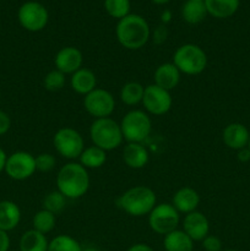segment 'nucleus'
<instances>
[{"instance_id": "obj_1", "label": "nucleus", "mask_w": 250, "mask_h": 251, "mask_svg": "<svg viewBox=\"0 0 250 251\" xmlns=\"http://www.w3.org/2000/svg\"><path fill=\"white\" fill-rule=\"evenodd\" d=\"M115 36L120 46L129 50L141 49L151 38V29L142 16L129 14L119 20L115 28Z\"/></svg>"}, {"instance_id": "obj_2", "label": "nucleus", "mask_w": 250, "mask_h": 251, "mask_svg": "<svg viewBox=\"0 0 250 251\" xmlns=\"http://www.w3.org/2000/svg\"><path fill=\"white\" fill-rule=\"evenodd\" d=\"M56 188L66 199H80L90 189V174L77 162L61 167L56 176Z\"/></svg>"}, {"instance_id": "obj_3", "label": "nucleus", "mask_w": 250, "mask_h": 251, "mask_svg": "<svg viewBox=\"0 0 250 251\" xmlns=\"http://www.w3.org/2000/svg\"><path fill=\"white\" fill-rule=\"evenodd\" d=\"M117 206L131 217H144L157 205V198L151 188L137 185L130 188L118 198Z\"/></svg>"}, {"instance_id": "obj_4", "label": "nucleus", "mask_w": 250, "mask_h": 251, "mask_svg": "<svg viewBox=\"0 0 250 251\" xmlns=\"http://www.w3.org/2000/svg\"><path fill=\"white\" fill-rule=\"evenodd\" d=\"M90 137L95 146L105 152L118 149L124 141L120 124L110 117L95 119L90 127Z\"/></svg>"}, {"instance_id": "obj_5", "label": "nucleus", "mask_w": 250, "mask_h": 251, "mask_svg": "<svg viewBox=\"0 0 250 251\" xmlns=\"http://www.w3.org/2000/svg\"><path fill=\"white\" fill-rule=\"evenodd\" d=\"M123 137L127 144H142L152 131V122L146 112L134 109L127 112L120 122Z\"/></svg>"}, {"instance_id": "obj_6", "label": "nucleus", "mask_w": 250, "mask_h": 251, "mask_svg": "<svg viewBox=\"0 0 250 251\" xmlns=\"http://www.w3.org/2000/svg\"><path fill=\"white\" fill-rule=\"evenodd\" d=\"M173 64L181 74L199 75L207 65V55L201 47L186 43L179 47L173 54Z\"/></svg>"}, {"instance_id": "obj_7", "label": "nucleus", "mask_w": 250, "mask_h": 251, "mask_svg": "<svg viewBox=\"0 0 250 251\" xmlns=\"http://www.w3.org/2000/svg\"><path fill=\"white\" fill-rule=\"evenodd\" d=\"M53 146L58 154L66 159H77L85 150V141L80 132L74 127H61L53 137Z\"/></svg>"}, {"instance_id": "obj_8", "label": "nucleus", "mask_w": 250, "mask_h": 251, "mask_svg": "<svg viewBox=\"0 0 250 251\" xmlns=\"http://www.w3.org/2000/svg\"><path fill=\"white\" fill-rule=\"evenodd\" d=\"M180 222V213L172 203H158L149 215V226L154 233L167 235L178 229Z\"/></svg>"}, {"instance_id": "obj_9", "label": "nucleus", "mask_w": 250, "mask_h": 251, "mask_svg": "<svg viewBox=\"0 0 250 251\" xmlns=\"http://www.w3.org/2000/svg\"><path fill=\"white\" fill-rule=\"evenodd\" d=\"M83 107L95 119L109 118L115 110V98L109 91L95 88L92 92L85 96Z\"/></svg>"}, {"instance_id": "obj_10", "label": "nucleus", "mask_w": 250, "mask_h": 251, "mask_svg": "<svg viewBox=\"0 0 250 251\" xmlns=\"http://www.w3.org/2000/svg\"><path fill=\"white\" fill-rule=\"evenodd\" d=\"M20 25L29 32L42 31L49 20L48 10L37 1H27L21 5L17 12Z\"/></svg>"}, {"instance_id": "obj_11", "label": "nucleus", "mask_w": 250, "mask_h": 251, "mask_svg": "<svg viewBox=\"0 0 250 251\" xmlns=\"http://www.w3.org/2000/svg\"><path fill=\"white\" fill-rule=\"evenodd\" d=\"M36 171V157L29 152L17 151L7 157L5 172L14 180H26L31 178Z\"/></svg>"}, {"instance_id": "obj_12", "label": "nucleus", "mask_w": 250, "mask_h": 251, "mask_svg": "<svg viewBox=\"0 0 250 251\" xmlns=\"http://www.w3.org/2000/svg\"><path fill=\"white\" fill-rule=\"evenodd\" d=\"M141 103L147 113L159 117V115L167 114L171 110L172 104H173V98H172L169 91L163 90V88L152 83V85L145 87Z\"/></svg>"}, {"instance_id": "obj_13", "label": "nucleus", "mask_w": 250, "mask_h": 251, "mask_svg": "<svg viewBox=\"0 0 250 251\" xmlns=\"http://www.w3.org/2000/svg\"><path fill=\"white\" fill-rule=\"evenodd\" d=\"M83 56L80 49L76 47H64L54 58V65L56 70L61 71L65 75H73L82 68Z\"/></svg>"}, {"instance_id": "obj_14", "label": "nucleus", "mask_w": 250, "mask_h": 251, "mask_svg": "<svg viewBox=\"0 0 250 251\" xmlns=\"http://www.w3.org/2000/svg\"><path fill=\"white\" fill-rule=\"evenodd\" d=\"M183 230L193 239V242H202L210 232V223L203 213L194 211L184 217Z\"/></svg>"}, {"instance_id": "obj_15", "label": "nucleus", "mask_w": 250, "mask_h": 251, "mask_svg": "<svg viewBox=\"0 0 250 251\" xmlns=\"http://www.w3.org/2000/svg\"><path fill=\"white\" fill-rule=\"evenodd\" d=\"M250 139V132L247 126L240 123H230L223 129L222 140L225 146L234 151L248 147Z\"/></svg>"}, {"instance_id": "obj_16", "label": "nucleus", "mask_w": 250, "mask_h": 251, "mask_svg": "<svg viewBox=\"0 0 250 251\" xmlns=\"http://www.w3.org/2000/svg\"><path fill=\"white\" fill-rule=\"evenodd\" d=\"M180 75L181 73L173 63H163L154 70L153 83L171 92L180 82Z\"/></svg>"}, {"instance_id": "obj_17", "label": "nucleus", "mask_w": 250, "mask_h": 251, "mask_svg": "<svg viewBox=\"0 0 250 251\" xmlns=\"http://www.w3.org/2000/svg\"><path fill=\"white\" fill-rule=\"evenodd\" d=\"M172 205L174 206L179 213H188L194 212L200 205V195L198 191L189 186H184L179 190L175 191L172 199Z\"/></svg>"}, {"instance_id": "obj_18", "label": "nucleus", "mask_w": 250, "mask_h": 251, "mask_svg": "<svg viewBox=\"0 0 250 251\" xmlns=\"http://www.w3.org/2000/svg\"><path fill=\"white\" fill-rule=\"evenodd\" d=\"M123 161L129 168L141 169L150 161V153L142 144H126L123 150Z\"/></svg>"}, {"instance_id": "obj_19", "label": "nucleus", "mask_w": 250, "mask_h": 251, "mask_svg": "<svg viewBox=\"0 0 250 251\" xmlns=\"http://www.w3.org/2000/svg\"><path fill=\"white\" fill-rule=\"evenodd\" d=\"M70 86L74 92L86 96L97 88V77L92 70L87 68H81L74 73L70 77Z\"/></svg>"}, {"instance_id": "obj_20", "label": "nucleus", "mask_w": 250, "mask_h": 251, "mask_svg": "<svg viewBox=\"0 0 250 251\" xmlns=\"http://www.w3.org/2000/svg\"><path fill=\"white\" fill-rule=\"evenodd\" d=\"M21 221V210L15 202L0 201V229L9 232L15 229Z\"/></svg>"}, {"instance_id": "obj_21", "label": "nucleus", "mask_w": 250, "mask_h": 251, "mask_svg": "<svg viewBox=\"0 0 250 251\" xmlns=\"http://www.w3.org/2000/svg\"><path fill=\"white\" fill-rule=\"evenodd\" d=\"M207 14L216 19L233 16L239 7L240 0H203Z\"/></svg>"}, {"instance_id": "obj_22", "label": "nucleus", "mask_w": 250, "mask_h": 251, "mask_svg": "<svg viewBox=\"0 0 250 251\" xmlns=\"http://www.w3.org/2000/svg\"><path fill=\"white\" fill-rule=\"evenodd\" d=\"M163 247L166 251H193L194 242L183 229H175L164 235Z\"/></svg>"}, {"instance_id": "obj_23", "label": "nucleus", "mask_w": 250, "mask_h": 251, "mask_svg": "<svg viewBox=\"0 0 250 251\" xmlns=\"http://www.w3.org/2000/svg\"><path fill=\"white\" fill-rule=\"evenodd\" d=\"M49 240L46 234L29 229L20 239V251H48Z\"/></svg>"}, {"instance_id": "obj_24", "label": "nucleus", "mask_w": 250, "mask_h": 251, "mask_svg": "<svg viewBox=\"0 0 250 251\" xmlns=\"http://www.w3.org/2000/svg\"><path fill=\"white\" fill-rule=\"evenodd\" d=\"M78 159H80L78 163L85 167L87 171L88 169H98L104 166V163L107 162V152L92 145L90 147H85Z\"/></svg>"}, {"instance_id": "obj_25", "label": "nucleus", "mask_w": 250, "mask_h": 251, "mask_svg": "<svg viewBox=\"0 0 250 251\" xmlns=\"http://www.w3.org/2000/svg\"><path fill=\"white\" fill-rule=\"evenodd\" d=\"M203 0H188L181 7V16L184 21L190 25H198L207 16Z\"/></svg>"}, {"instance_id": "obj_26", "label": "nucleus", "mask_w": 250, "mask_h": 251, "mask_svg": "<svg viewBox=\"0 0 250 251\" xmlns=\"http://www.w3.org/2000/svg\"><path fill=\"white\" fill-rule=\"evenodd\" d=\"M145 87L140 82L136 81H130L126 82L120 90V100L124 104L130 105H137L139 103L142 102V97H144Z\"/></svg>"}, {"instance_id": "obj_27", "label": "nucleus", "mask_w": 250, "mask_h": 251, "mask_svg": "<svg viewBox=\"0 0 250 251\" xmlns=\"http://www.w3.org/2000/svg\"><path fill=\"white\" fill-rule=\"evenodd\" d=\"M56 225V216L54 213L49 212V211L43 210L36 213L33 216V220H32V226L33 228L32 229L37 230V232L42 233V234H48L51 230L55 228Z\"/></svg>"}, {"instance_id": "obj_28", "label": "nucleus", "mask_w": 250, "mask_h": 251, "mask_svg": "<svg viewBox=\"0 0 250 251\" xmlns=\"http://www.w3.org/2000/svg\"><path fill=\"white\" fill-rule=\"evenodd\" d=\"M48 251H82V248L75 238L60 234L49 242Z\"/></svg>"}, {"instance_id": "obj_29", "label": "nucleus", "mask_w": 250, "mask_h": 251, "mask_svg": "<svg viewBox=\"0 0 250 251\" xmlns=\"http://www.w3.org/2000/svg\"><path fill=\"white\" fill-rule=\"evenodd\" d=\"M66 200H68V199H66L59 190L50 191V193L47 194L46 198L43 199V210L49 211V212L54 213V215L56 216L65 208Z\"/></svg>"}, {"instance_id": "obj_30", "label": "nucleus", "mask_w": 250, "mask_h": 251, "mask_svg": "<svg viewBox=\"0 0 250 251\" xmlns=\"http://www.w3.org/2000/svg\"><path fill=\"white\" fill-rule=\"evenodd\" d=\"M104 9L113 19L122 20L130 14V0H104Z\"/></svg>"}, {"instance_id": "obj_31", "label": "nucleus", "mask_w": 250, "mask_h": 251, "mask_svg": "<svg viewBox=\"0 0 250 251\" xmlns=\"http://www.w3.org/2000/svg\"><path fill=\"white\" fill-rule=\"evenodd\" d=\"M66 83V75L63 74L61 71L54 70L49 71L43 78V86L47 91L50 92H58V91L63 90L64 86Z\"/></svg>"}, {"instance_id": "obj_32", "label": "nucleus", "mask_w": 250, "mask_h": 251, "mask_svg": "<svg viewBox=\"0 0 250 251\" xmlns=\"http://www.w3.org/2000/svg\"><path fill=\"white\" fill-rule=\"evenodd\" d=\"M56 166V158L51 153H41L36 157V167L37 171L48 173L53 171Z\"/></svg>"}, {"instance_id": "obj_33", "label": "nucleus", "mask_w": 250, "mask_h": 251, "mask_svg": "<svg viewBox=\"0 0 250 251\" xmlns=\"http://www.w3.org/2000/svg\"><path fill=\"white\" fill-rule=\"evenodd\" d=\"M201 243L205 251H222V242L216 235L208 234Z\"/></svg>"}, {"instance_id": "obj_34", "label": "nucleus", "mask_w": 250, "mask_h": 251, "mask_svg": "<svg viewBox=\"0 0 250 251\" xmlns=\"http://www.w3.org/2000/svg\"><path fill=\"white\" fill-rule=\"evenodd\" d=\"M167 37H168V28L166 25L161 24L154 28L153 33H152V41L157 46H161L167 41Z\"/></svg>"}, {"instance_id": "obj_35", "label": "nucleus", "mask_w": 250, "mask_h": 251, "mask_svg": "<svg viewBox=\"0 0 250 251\" xmlns=\"http://www.w3.org/2000/svg\"><path fill=\"white\" fill-rule=\"evenodd\" d=\"M11 127V119L5 112L0 110V136L6 134Z\"/></svg>"}, {"instance_id": "obj_36", "label": "nucleus", "mask_w": 250, "mask_h": 251, "mask_svg": "<svg viewBox=\"0 0 250 251\" xmlns=\"http://www.w3.org/2000/svg\"><path fill=\"white\" fill-rule=\"evenodd\" d=\"M10 238L7 232L0 229V251H9Z\"/></svg>"}, {"instance_id": "obj_37", "label": "nucleus", "mask_w": 250, "mask_h": 251, "mask_svg": "<svg viewBox=\"0 0 250 251\" xmlns=\"http://www.w3.org/2000/svg\"><path fill=\"white\" fill-rule=\"evenodd\" d=\"M238 159H239L240 162H243V163H245V162H249L250 161V150L249 147H245V149H242L238 151V154H237Z\"/></svg>"}, {"instance_id": "obj_38", "label": "nucleus", "mask_w": 250, "mask_h": 251, "mask_svg": "<svg viewBox=\"0 0 250 251\" xmlns=\"http://www.w3.org/2000/svg\"><path fill=\"white\" fill-rule=\"evenodd\" d=\"M126 251H154L150 247L149 244H145V243H137V244L131 245Z\"/></svg>"}, {"instance_id": "obj_39", "label": "nucleus", "mask_w": 250, "mask_h": 251, "mask_svg": "<svg viewBox=\"0 0 250 251\" xmlns=\"http://www.w3.org/2000/svg\"><path fill=\"white\" fill-rule=\"evenodd\" d=\"M6 159H7L6 153H5L4 150L0 147V173H1L2 171H5V164H6Z\"/></svg>"}, {"instance_id": "obj_40", "label": "nucleus", "mask_w": 250, "mask_h": 251, "mask_svg": "<svg viewBox=\"0 0 250 251\" xmlns=\"http://www.w3.org/2000/svg\"><path fill=\"white\" fill-rule=\"evenodd\" d=\"M171 19H172V14L169 10H164V11L161 14V21L163 25L168 24V22L171 21Z\"/></svg>"}, {"instance_id": "obj_41", "label": "nucleus", "mask_w": 250, "mask_h": 251, "mask_svg": "<svg viewBox=\"0 0 250 251\" xmlns=\"http://www.w3.org/2000/svg\"><path fill=\"white\" fill-rule=\"evenodd\" d=\"M152 1L157 5H164V4H167V2L171 1V0H152Z\"/></svg>"}, {"instance_id": "obj_42", "label": "nucleus", "mask_w": 250, "mask_h": 251, "mask_svg": "<svg viewBox=\"0 0 250 251\" xmlns=\"http://www.w3.org/2000/svg\"><path fill=\"white\" fill-rule=\"evenodd\" d=\"M82 251H100L97 248H86V249H82Z\"/></svg>"}, {"instance_id": "obj_43", "label": "nucleus", "mask_w": 250, "mask_h": 251, "mask_svg": "<svg viewBox=\"0 0 250 251\" xmlns=\"http://www.w3.org/2000/svg\"><path fill=\"white\" fill-rule=\"evenodd\" d=\"M225 251H238V250H234V249H228V250H225Z\"/></svg>"}, {"instance_id": "obj_44", "label": "nucleus", "mask_w": 250, "mask_h": 251, "mask_svg": "<svg viewBox=\"0 0 250 251\" xmlns=\"http://www.w3.org/2000/svg\"><path fill=\"white\" fill-rule=\"evenodd\" d=\"M248 147H249V150H250V139H249V144H248Z\"/></svg>"}]
</instances>
